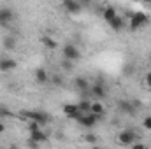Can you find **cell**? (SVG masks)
<instances>
[{
  "instance_id": "cell-1",
  "label": "cell",
  "mask_w": 151,
  "mask_h": 149,
  "mask_svg": "<svg viewBox=\"0 0 151 149\" xmlns=\"http://www.w3.org/2000/svg\"><path fill=\"white\" fill-rule=\"evenodd\" d=\"M148 23H150V16L148 14H144L141 11L132 12V16H130V30H137L141 27H146Z\"/></svg>"
},
{
  "instance_id": "cell-2",
  "label": "cell",
  "mask_w": 151,
  "mask_h": 149,
  "mask_svg": "<svg viewBox=\"0 0 151 149\" xmlns=\"http://www.w3.org/2000/svg\"><path fill=\"white\" fill-rule=\"evenodd\" d=\"M100 117H102V116H97V114H93V112H84V114H81L76 121H77L79 125L86 126V128H91V126L97 125V121H99Z\"/></svg>"
},
{
  "instance_id": "cell-3",
  "label": "cell",
  "mask_w": 151,
  "mask_h": 149,
  "mask_svg": "<svg viewBox=\"0 0 151 149\" xmlns=\"http://www.w3.org/2000/svg\"><path fill=\"white\" fill-rule=\"evenodd\" d=\"M135 132H132V130H123V132H119L118 133V140L123 144V146H132L134 144V140H135Z\"/></svg>"
},
{
  "instance_id": "cell-4",
  "label": "cell",
  "mask_w": 151,
  "mask_h": 149,
  "mask_svg": "<svg viewBox=\"0 0 151 149\" xmlns=\"http://www.w3.org/2000/svg\"><path fill=\"white\" fill-rule=\"evenodd\" d=\"M63 56L67 58V60H72V62H76V60H79V56H81V53H79V49L76 47L74 44H67V46H63Z\"/></svg>"
},
{
  "instance_id": "cell-5",
  "label": "cell",
  "mask_w": 151,
  "mask_h": 149,
  "mask_svg": "<svg viewBox=\"0 0 151 149\" xmlns=\"http://www.w3.org/2000/svg\"><path fill=\"white\" fill-rule=\"evenodd\" d=\"M25 116H27L28 119L39 121L40 125H44V123H47V121H49V116H47L46 112H40V111H27V112H25Z\"/></svg>"
},
{
  "instance_id": "cell-6",
  "label": "cell",
  "mask_w": 151,
  "mask_h": 149,
  "mask_svg": "<svg viewBox=\"0 0 151 149\" xmlns=\"http://www.w3.org/2000/svg\"><path fill=\"white\" fill-rule=\"evenodd\" d=\"M14 18V12L9 9V7H0V27H5L12 21Z\"/></svg>"
},
{
  "instance_id": "cell-7",
  "label": "cell",
  "mask_w": 151,
  "mask_h": 149,
  "mask_svg": "<svg viewBox=\"0 0 151 149\" xmlns=\"http://www.w3.org/2000/svg\"><path fill=\"white\" fill-rule=\"evenodd\" d=\"M63 9L67 12H70V14H79L81 9H83V5L77 0H63Z\"/></svg>"
},
{
  "instance_id": "cell-8",
  "label": "cell",
  "mask_w": 151,
  "mask_h": 149,
  "mask_svg": "<svg viewBox=\"0 0 151 149\" xmlns=\"http://www.w3.org/2000/svg\"><path fill=\"white\" fill-rule=\"evenodd\" d=\"M63 112H65V116L70 117V119H77V117L81 116L79 107L74 105V104H65V105H63Z\"/></svg>"
},
{
  "instance_id": "cell-9",
  "label": "cell",
  "mask_w": 151,
  "mask_h": 149,
  "mask_svg": "<svg viewBox=\"0 0 151 149\" xmlns=\"http://www.w3.org/2000/svg\"><path fill=\"white\" fill-rule=\"evenodd\" d=\"M16 67H18L16 60H11V58H2V60H0V70H2V72L14 70Z\"/></svg>"
},
{
  "instance_id": "cell-10",
  "label": "cell",
  "mask_w": 151,
  "mask_h": 149,
  "mask_svg": "<svg viewBox=\"0 0 151 149\" xmlns=\"http://www.w3.org/2000/svg\"><path fill=\"white\" fill-rule=\"evenodd\" d=\"M90 93H91V97H95V98H104L106 97V88L100 84V82H97V84H93L91 86V90H90Z\"/></svg>"
},
{
  "instance_id": "cell-11",
  "label": "cell",
  "mask_w": 151,
  "mask_h": 149,
  "mask_svg": "<svg viewBox=\"0 0 151 149\" xmlns=\"http://www.w3.org/2000/svg\"><path fill=\"white\" fill-rule=\"evenodd\" d=\"M35 81H37L39 84H46L49 81V75H47V72L44 69H37L35 70Z\"/></svg>"
},
{
  "instance_id": "cell-12",
  "label": "cell",
  "mask_w": 151,
  "mask_h": 149,
  "mask_svg": "<svg viewBox=\"0 0 151 149\" xmlns=\"http://www.w3.org/2000/svg\"><path fill=\"white\" fill-rule=\"evenodd\" d=\"M30 139H34L35 142H46L47 140V135L44 133V132H40V130H34V132H30Z\"/></svg>"
},
{
  "instance_id": "cell-13",
  "label": "cell",
  "mask_w": 151,
  "mask_h": 149,
  "mask_svg": "<svg viewBox=\"0 0 151 149\" xmlns=\"http://www.w3.org/2000/svg\"><path fill=\"white\" fill-rule=\"evenodd\" d=\"M109 27H111L113 30H116V32H118V30H121V28H123V18H119V16L116 14L113 19L109 21Z\"/></svg>"
},
{
  "instance_id": "cell-14",
  "label": "cell",
  "mask_w": 151,
  "mask_h": 149,
  "mask_svg": "<svg viewBox=\"0 0 151 149\" xmlns=\"http://www.w3.org/2000/svg\"><path fill=\"white\" fill-rule=\"evenodd\" d=\"M116 14H118V12H116V9H114V7H106V9H104V12H102V18H104V21H107V23H109Z\"/></svg>"
},
{
  "instance_id": "cell-15",
  "label": "cell",
  "mask_w": 151,
  "mask_h": 149,
  "mask_svg": "<svg viewBox=\"0 0 151 149\" xmlns=\"http://www.w3.org/2000/svg\"><path fill=\"white\" fill-rule=\"evenodd\" d=\"M4 47L7 49V51H11V49H14L16 47V37H12V35H7V37H4Z\"/></svg>"
},
{
  "instance_id": "cell-16",
  "label": "cell",
  "mask_w": 151,
  "mask_h": 149,
  "mask_svg": "<svg viewBox=\"0 0 151 149\" xmlns=\"http://www.w3.org/2000/svg\"><path fill=\"white\" fill-rule=\"evenodd\" d=\"M90 112H93L97 116H104L106 114V109H104V105L100 102H91V111Z\"/></svg>"
},
{
  "instance_id": "cell-17",
  "label": "cell",
  "mask_w": 151,
  "mask_h": 149,
  "mask_svg": "<svg viewBox=\"0 0 151 149\" xmlns=\"http://www.w3.org/2000/svg\"><path fill=\"white\" fill-rule=\"evenodd\" d=\"M74 84H76V88H79L81 91H86V90H88V86H90V84H88V81H86L84 77H76Z\"/></svg>"
},
{
  "instance_id": "cell-18",
  "label": "cell",
  "mask_w": 151,
  "mask_h": 149,
  "mask_svg": "<svg viewBox=\"0 0 151 149\" xmlns=\"http://www.w3.org/2000/svg\"><path fill=\"white\" fill-rule=\"evenodd\" d=\"M40 40H42V44H44L47 49H56V46H58V44H56V40H53V39L47 37V35H46V37H42Z\"/></svg>"
},
{
  "instance_id": "cell-19",
  "label": "cell",
  "mask_w": 151,
  "mask_h": 149,
  "mask_svg": "<svg viewBox=\"0 0 151 149\" xmlns=\"http://www.w3.org/2000/svg\"><path fill=\"white\" fill-rule=\"evenodd\" d=\"M77 107H79L81 112H90L91 111V102H90V100H83V102L77 104Z\"/></svg>"
},
{
  "instance_id": "cell-20",
  "label": "cell",
  "mask_w": 151,
  "mask_h": 149,
  "mask_svg": "<svg viewBox=\"0 0 151 149\" xmlns=\"http://www.w3.org/2000/svg\"><path fill=\"white\" fill-rule=\"evenodd\" d=\"M118 107L123 112H132V104H128V102H118Z\"/></svg>"
},
{
  "instance_id": "cell-21",
  "label": "cell",
  "mask_w": 151,
  "mask_h": 149,
  "mask_svg": "<svg viewBox=\"0 0 151 149\" xmlns=\"http://www.w3.org/2000/svg\"><path fill=\"white\" fill-rule=\"evenodd\" d=\"M39 121H34V119H28V130L30 132H34V130H39Z\"/></svg>"
},
{
  "instance_id": "cell-22",
  "label": "cell",
  "mask_w": 151,
  "mask_h": 149,
  "mask_svg": "<svg viewBox=\"0 0 151 149\" xmlns=\"http://www.w3.org/2000/svg\"><path fill=\"white\" fill-rule=\"evenodd\" d=\"M11 112H9V109L5 107V105H0V117H5V116H9Z\"/></svg>"
},
{
  "instance_id": "cell-23",
  "label": "cell",
  "mask_w": 151,
  "mask_h": 149,
  "mask_svg": "<svg viewBox=\"0 0 151 149\" xmlns=\"http://www.w3.org/2000/svg\"><path fill=\"white\" fill-rule=\"evenodd\" d=\"M62 65H63L65 70H70V69H72V60H67V58H65V62H63Z\"/></svg>"
},
{
  "instance_id": "cell-24",
  "label": "cell",
  "mask_w": 151,
  "mask_h": 149,
  "mask_svg": "<svg viewBox=\"0 0 151 149\" xmlns=\"http://www.w3.org/2000/svg\"><path fill=\"white\" fill-rule=\"evenodd\" d=\"M142 125H144V128H146V130H151V116H148V117L144 119V123H142Z\"/></svg>"
},
{
  "instance_id": "cell-25",
  "label": "cell",
  "mask_w": 151,
  "mask_h": 149,
  "mask_svg": "<svg viewBox=\"0 0 151 149\" xmlns=\"http://www.w3.org/2000/svg\"><path fill=\"white\" fill-rule=\"evenodd\" d=\"M84 139H86V142H90V144H95V142H97V137H95V135H86Z\"/></svg>"
},
{
  "instance_id": "cell-26",
  "label": "cell",
  "mask_w": 151,
  "mask_h": 149,
  "mask_svg": "<svg viewBox=\"0 0 151 149\" xmlns=\"http://www.w3.org/2000/svg\"><path fill=\"white\" fill-rule=\"evenodd\" d=\"M146 86H148V88H151V72H148V74H146Z\"/></svg>"
},
{
  "instance_id": "cell-27",
  "label": "cell",
  "mask_w": 151,
  "mask_h": 149,
  "mask_svg": "<svg viewBox=\"0 0 151 149\" xmlns=\"http://www.w3.org/2000/svg\"><path fill=\"white\" fill-rule=\"evenodd\" d=\"M4 132H5V125L0 121V133H4Z\"/></svg>"
},
{
  "instance_id": "cell-28",
  "label": "cell",
  "mask_w": 151,
  "mask_h": 149,
  "mask_svg": "<svg viewBox=\"0 0 151 149\" xmlns=\"http://www.w3.org/2000/svg\"><path fill=\"white\" fill-rule=\"evenodd\" d=\"M142 4H146V5H151V0H142Z\"/></svg>"
}]
</instances>
